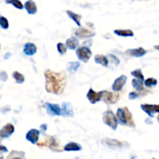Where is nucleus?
Returning <instances> with one entry per match:
<instances>
[{
  "instance_id": "obj_1",
  "label": "nucleus",
  "mask_w": 159,
  "mask_h": 159,
  "mask_svg": "<svg viewBox=\"0 0 159 159\" xmlns=\"http://www.w3.org/2000/svg\"><path fill=\"white\" fill-rule=\"evenodd\" d=\"M45 89L48 93L59 95L63 92L66 84V75L63 71L55 72L46 70L45 72Z\"/></svg>"
},
{
  "instance_id": "obj_2",
  "label": "nucleus",
  "mask_w": 159,
  "mask_h": 159,
  "mask_svg": "<svg viewBox=\"0 0 159 159\" xmlns=\"http://www.w3.org/2000/svg\"><path fill=\"white\" fill-rule=\"evenodd\" d=\"M116 116L117 120H118V124L121 125L129 126V127H135L134 125L133 120H132V114L128 110L127 107H120L118 108L116 111Z\"/></svg>"
},
{
  "instance_id": "obj_3",
  "label": "nucleus",
  "mask_w": 159,
  "mask_h": 159,
  "mask_svg": "<svg viewBox=\"0 0 159 159\" xmlns=\"http://www.w3.org/2000/svg\"><path fill=\"white\" fill-rule=\"evenodd\" d=\"M102 120L104 124L108 126L113 130H115L118 127V120L112 110H108L102 113Z\"/></svg>"
},
{
  "instance_id": "obj_4",
  "label": "nucleus",
  "mask_w": 159,
  "mask_h": 159,
  "mask_svg": "<svg viewBox=\"0 0 159 159\" xmlns=\"http://www.w3.org/2000/svg\"><path fill=\"white\" fill-rule=\"evenodd\" d=\"M76 54L77 58L79 59V61L84 62V63H87V62H88V61L90 60V57H91L92 51H90L89 47L81 46L78 47V48H76Z\"/></svg>"
},
{
  "instance_id": "obj_5",
  "label": "nucleus",
  "mask_w": 159,
  "mask_h": 159,
  "mask_svg": "<svg viewBox=\"0 0 159 159\" xmlns=\"http://www.w3.org/2000/svg\"><path fill=\"white\" fill-rule=\"evenodd\" d=\"M102 144L112 148H128L129 144L126 142L118 141L115 139H110V138H104L101 141Z\"/></svg>"
},
{
  "instance_id": "obj_6",
  "label": "nucleus",
  "mask_w": 159,
  "mask_h": 159,
  "mask_svg": "<svg viewBox=\"0 0 159 159\" xmlns=\"http://www.w3.org/2000/svg\"><path fill=\"white\" fill-rule=\"evenodd\" d=\"M103 93H104V91L95 92L93 89L90 88L87 93V98L90 103L95 104L98 102H99V101L101 100V99H102Z\"/></svg>"
},
{
  "instance_id": "obj_7",
  "label": "nucleus",
  "mask_w": 159,
  "mask_h": 159,
  "mask_svg": "<svg viewBox=\"0 0 159 159\" xmlns=\"http://www.w3.org/2000/svg\"><path fill=\"white\" fill-rule=\"evenodd\" d=\"M127 82V76L125 75H122L119 77L115 79L113 84L112 85V89L114 92H119L123 89L124 85Z\"/></svg>"
},
{
  "instance_id": "obj_8",
  "label": "nucleus",
  "mask_w": 159,
  "mask_h": 159,
  "mask_svg": "<svg viewBox=\"0 0 159 159\" xmlns=\"http://www.w3.org/2000/svg\"><path fill=\"white\" fill-rule=\"evenodd\" d=\"M44 107L46 109L47 113L51 116H60L61 107L59 104H53L50 102H45L44 104Z\"/></svg>"
},
{
  "instance_id": "obj_9",
  "label": "nucleus",
  "mask_w": 159,
  "mask_h": 159,
  "mask_svg": "<svg viewBox=\"0 0 159 159\" xmlns=\"http://www.w3.org/2000/svg\"><path fill=\"white\" fill-rule=\"evenodd\" d=\"M95 34H96L94 31L86 29L84 27H81V26H80L79 29L76 30V31H75V36L80 39L90 38V37H94Z\"/></svg>"
},
{
  "instance_id": "obj_10",
  "label": "nucleus",
  "mask_w": 159,
  "mask_h": 159,
  "mask_svg": "<svg viewBox=\"0 0 159 159\" xmlns=\"http://www.w3.org/2000/svg\"><path fill=\"white\" fill-rule=\"evenodd\" d=\"M73 115H74V112H73V107L72 104L67 102H62L60 116H64V117H73Z\"/></svg>"
},
{
  "instance_id": "obj_11",
  "label": "nucleus",
  "mask_w": 159,
  "mask_h": 159,
  "mask_svg": "<svg viewBox=\"0 0 159 159\" xmlns=\"http://www.w3.org/2000/svg\"><path fill=\"white\" fill-rule=\"evenodd\" d=\"M15 131V127L10 123H8L6 125L3 126L0 130V138H8Z\"/></svg>"
},
{
  "instance_id": "obj_12",
  "label": "nucleus",
  "mask_w": 159,
  "mask_h": 159,
  "mask_svg": "<svg viewBox=\"0 0 159 159\" xmlns=\"http://www.w3.org/2000/svg\"><path fill=\"white\" fill-rule=\"evenodd\" d=\"M118 95L117 93H110L108 91H104L102 99L108 104H115L118 101Z\"/></svg>"
},
{
  "instance_id": "obj_13",
  "label": "nucleus",
  "mask_w": 159,
  "mask_h": 159,
  "mask_svg": "<svg viewBox=\"0 0 159 159\" xmlns=\"http://www.w3.org/2000/svg\"><path fill=\"white\" fill-rule=\"evenodd\" d=\"M39 135H40V131L37 129H31L26 133V141H30L31 144H36L38 141Z\"/></svg>"
},
{
  "instance_id": "obj_14",
  "label": "nucleus",
  "mask_w": 159,
  "mask_h": 159,
  "mask_svg": "<svg viewBox=\"0 0 159 159\" xmlns=\"http://www.w3.org/2000/svg\"><path fill=\"white\" fill-rule=\"evenodd\" d=\"M128 55H130L132 57H141L144 56L147 53V51L145 50L144 48L140 47L138 48H133V49H129L126 51Z\"/></svg>"
},
{
  "instance_id": "obj_15",
  "label": "nucleus",
  "mask_w": 159,
  "mask_h": 159,
  "mask_svg": "<svg viewBox=\"0 0 159 159\" xmlns=\"http://www.w3.org/2000/svg\"><path fill=\"white\" fill-rule=\"evenodd\" d=\"M37 46L34 43L28 42L26 43L23 46V51L25 55L26 56H33L37 53Z\"/></svg>"
},
{
  "instance_id": "obj_16",
  "label": "nucleus",
  "mask_w": 159,
  "mask_h": 159,
  "mask_svg": "<svg viewBox=\"0 0 159 159\" xmlns=\"http://www.w3.org/2000/svg\"><path fill=\"white\" fill-rule=\"evenodd\" d=\"M23 7L30 15H34L37 12V7L35 2L33 0H27L23 5Z\"/></svg>"
},
{
  "instance_id": "obj_17",
  "label": "nucleus",
  "mask_w": 159,
  "mask_h": 159,
  "mask_svg": "<svg viewBox=\"0 0 159 159\" xmlns=\"http://www.w3.org/2000/svg\"><path fill=\"white\" fill-rule=\"evenodd\" d=\"M65 46L70 50H76L79 46V40L77 37H70L65 41Z\"/></svg>"
},
{
  "instance_id": "obj_18",
  "label": "nucleus",
  "mask_w": 159,
  "mask_h": 159,
  "mask_svg": "<svg viewBox=\"0 0 159 159\" xmlns=\"http://www.w3.org/2000/svg\"><path fill=\"white\" fill-rule=\"evenodd\" d=\"M94 60L95 63L101 65L104 67H108L109 64V60L108 59V56L102 55V54H96L94 56Z\"/></svg>"
},
{
  "instance_id": "obj_19",
  "label": "nucleus",
  "mask_w": 159,
  "mask_h": 159,
  "mask_svg": "<svg viewBox=\"0 0 159 159\" xmlns=\"http://www.w3.org/2000/svg\"><path fill=\"white\" fill-rule=\"evenodd\" d=\"M63 149L65 152H79L82 150V147L78 143L70 142L64 146Z\"/></svg>"
},
{
  "instance_id": "obj_20",
  "label": "nucleus",
  "mask_w": 159,
  "mask_h": 159,
  "mask_svg": "<svg viewBox=\"0 0 159 159\" xmlns=\"http://www.w3.org/2000/svg\"><path fill=\"white\" fill-rule=\"evenodd\" d=\"M114 34H115V35L118 36V37H132L134 36V33L132 32V30H129V29L115 30H114Z\"/></svg>"
},
{
  "instance_id": "obj_21",
  "label": "nucleus",
  "mask_w": 159,
  "mask_h": 159,
  "mask_svg": "<svg viewBox=\"0 0 159 159\" xmlns=\"http://www.w3.org/2000/svg\"><path fill=\"white\" fill-rule=\"evenodd\" d=\"M140 108L150 117H154V114L155 113V112H154V105H153V104H142V105H140Z\"/></svg>"
},
{
  "instance_id": "obj_22",
  "label": "nucleus",
  "mask_w": 159,
  "mask_h": 159,
  "mask_svg": "<svg viewBox=\"0 0 159 159\" xmlns=\"http://www.w3.org/2000/svg\"><path fill=\"white\" fill-rule=\"evenodd\" d=\"M66 14L68 15V16L78 26H81L80 24V19H81V16L79 15V14H76L75 12H72L70 10H67L66 11Z\"/></svg>"
},
{
  "instance_id": "obj_23",
  "label": "nucleus",
  "mask_w": 159,
  "mask_h": 159,
  "mask_svg": "<svg viewBox=\"0 0 159 159\" xmlns=\"http://www.w3.org/2000/svg\"><path fill=\"white\" fill-rule=\"evenodd\" d=\"M132 85L137 91L141 92L143 90V80H141L140 79H136L134 78L132 80Z\"/></svg>"
},
{
  "instance_id": "obj_24",
  "label": "nucleus",
  "mask_w": 159,
  "mask_h": 159,
  "mask_svg": "<svg viewBox=\"0 0 159 159\" xmlns=\"http://www.w3.org/2000/svg\"><path fill=\"white\" fill-rule=\"evenodd\" d=\"M80 67V61H70L67 64V71L69 72H75Z\"/></svg>"
},
{
  "instance_id": "obj_25",
  "label": "nucleus",
  "mask_w": 159,
  "mask_h": 159,
  "mask_svg": "<svg viewBox=\"0 0 159 159\" xmlns=\"http://www.w3.org/2000/svg\"><path fill=\"white\" fill-rule=\"evenodd\" d=\"M12 77H13V79H15L16 82H17V84H22L25 81L24 75L17 71H15L12 72Z\"/></svg>"
},
{
  "instance_id": "obj_26",
  "label": "nucleus",
  "mask_w": 159,
  "mask_h": 159,
  "mask_svg": "<svg viewBox=\"0 0 159 159\" xmlns=\"http://www.w3.org/2000/svg\"><path fill=\"white\" fill-rule=\"evenodd\" d=\"M157 84V80L154 78H148L146 80L143 81V85L147 88H151L153 86H155Z\"/></svg>"
},
{
  "instance_id": "obj_27",
  "label": "nucleus",
  "mask_w": 159,
  "mask_h": 159,
  "mask_svg": "<svg viewBox=\"0 0 159 159\" xmlns=\"http://www.w3.org/2000/svg\"><path fill=\"white\" fill-rule=\"evenodd\" d=\"M6 2L7 4H11L14 6L15 8L18 9H23V5L20 0H6Z\"/></svg>"
},
{
  "instance_id": "obj_28",
  "label": "nucleus",
  "mask_w": 159,
  "mask_h": 159,
  "mask_svg": "<svg viewBox=\"0 0 159 159\" xmlns=\"http://www.w3.org/2000/svg\"><path fill=\"white\" fill-rule=\"evenodd\" d=\"M131 75L133 76V77L136 78V79H141V80L144 81V77H143V72H142L141 69H140V68L131 71Z\"/></svg>"
},
{
  "instance_id": "obj_29",
  "label": "nucleus",
  "mask_w": 159,
  "mask_h": 159,
  "mask_svg": "<svg viewBox=\"0 0 159 159\" xmlns=\"http://www.w3.org/2000/svg\"><path fill=\"white\" fill-rule=\"evenodd\" d=\"M0 26L3 30H7L9 26V21H8L7 19L4 16H0Z\"/></svg>"
},
{
  "instance_id": "obj_30",
  "label": "nucleus",
  "mask_w": 159,
  "mask_h": 159,
  "mask_svg": "<svg viewBox=\"0 0 159 159\" xmlns=\"http://www.w3.org/2000/svg\"><path fill=\"white\" fill-rule=\"evenodd\" d=\"M57 51H58V52L61 54V55H63V54H65V53H66V51H67V48H66V46H65V44H64V43H57Z\"/></svg>"
},
{
  "instance_id": "obj_31",
  "label": "nucleus",
  "mask_w": 159,
  "mask_h": 159,
  "mask_svg": "<svg viewBox=\"0 0 159 159\" xmlns=\"http://www.w3.org/2000/svg\"><path fill=\"white\" fill-rule=\"evenodd\" d=\"M107 56H108L109 57L112 58V61L114 62L115 65H118L120 64V61H119V59H118V57H117V56L114 55V54H108Z\"/></svg>"
},
{
  "instance_id": "obj_32",
  "label": "nucleus",
  "mask_w": 159,
  "mask_h": 159,
  "mask_svg": "<svg viewBox=\"0 0 159 159\" xmlns=\"http://www.w3.org/2000/svg\"><path fill=\"white\" fill-rule=\"evenodd\" d=\"M139 94L137 92H131L129 94V99H135L137 98H138Z\"/></svg>"
},
{
  "instance_id": "obj_33",
  "label": "nucleus",
  "mask_w": 159,
  "mask_h": 159,
  "mask_svg": "<svg viewBox=\"0 0 159 159\" xmlns=\"http://www.w3.org/2000/svg\"><path fill=\"white\" fill-rule=\"evenodd\" d=\"M0 76H1V79L3 81V82L7 80L8 75L6 71H2V72H0Z\"/></svg>"
},
{
  "instance_id": "obj_34",
  "label": "nucleus",
  "mask_w": 159,
  "mask_h": 159,
  "mask_svg": "<svg viewBox=\"0 0 159 159\" xmlns=\"http://www.w3.org/2000/svg\"><path fill=\"white\" fill-rule=\"evenodd\" d=\"M40 128L41 132H45L47 130V125L46 124H41V125L40 126Z\"/></svg>"
},
{
  "instance_id": "obj_35",
  "label": "nucleus",
  "mask_w": 159,
  "mask_h": 159,
  "mask_svg": "<svg viewBox=\"0 0 159 159\" xmlns=\"http://www.w3.org/2000/svg\"><path fill=\"white\" fill-rule=\"evenodd\" d=\"M10 56H11L10 53H9V52L6 53V54H5V56H4V59H6V60H7V59L9 58V57H10Z\"/></svg>"
},
{
  "instance_id": "obj_36",
  "label": "nucleus",
  "mask_w": 159,
  "mask_h": 159,
  "mask_svg": "<svg viewBox=\"0 0 159 159\" xmlns=\"http://www.w3.org/2000/svg\"><path fill=\"white\" fill-rule=\"evenodd\" d=\"M154 48L159 51V45H155V46H154Z\"/></svg>"
},
{
  "instance_id": "obj_37",
  "label": "nucleus",
  "mask_w": 159,
  "mask_h": 159,
  "mask_svg": "<svg viewBox=\"0 0 159 159\" xmlns=\"http://www.w3.org/2000/svg\"><path fill=\"white\" fill-rule=\"evenodd\" d=\"M12 159H22V158H19V157H17V158H13Z\"/></svg>"
},
{
  "instance_id": "obj_38",
  "label": "nucleus",
  "mask_w": 159,
  "mask_h": 159,
  "mask_svg": "<svg viewBox=\"0 0 159 159\" xmlns=\"http://www.w3.org/2000/svg\"><path fill=\"white\" fill-rule=\"evenodd\" d=\"M130 159H136V158H135V157H132Z\"/></svg>"
},
{
  "instance_id": "obj_39",
  "label": "nucleus",
  "mask_w": 159,
  "mask_h": 159,
  "mask_svg": "<svg viewBox=\"0 0 159 159\" xmlns=\"http://www.w3.org/2000/svg\"><path fill=\"white\" fill-rule=\"evenodd\" d=\"M157 120L159 121V115H158V116H157Z\"/></svg>"
},
{
  "instance_id": "obj_40",
  "label": "nucleus",
  "mask_w": 159,
  "mask_h": 159,
  "mask_svg": "<svg viewBox=\"0 0 159 159\" xmlns=\"http://www.w3.org/2000/svg\"><path fill=\"white\" fill-rule=\"evenodd\" d=\"M0 48H1V44H0Z\"/></svg>"
},
{
  "instance_id": "obj_41",
  "label": "nucleus",
  "mask_w": 159,
  "mask_h": 159,
  "mask_svg": "<svg viewBox=\"0 0 159 159\" xmlns=\"http://www.w3.org/2000/svg\"><path fill=\"white\" fill-rule=\"evenodd\" d=\"M152 159H156V158H152Z\"/></svg>"
}]
</instances>
